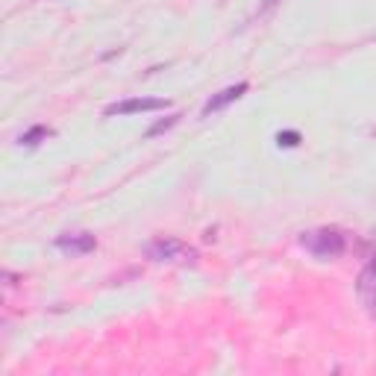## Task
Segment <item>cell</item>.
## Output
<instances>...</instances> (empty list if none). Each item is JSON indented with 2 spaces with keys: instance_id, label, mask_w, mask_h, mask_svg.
Here are the masks:
<instances>
[{
  "instance_id": "2",
  "label": "cell",
  "mask_w": 376,
  "mask_h": 376,
  "mask_svg": "<svg viewBox=\"0 0 376 376\" xmlns=\"http://www.w3.org/2000/svg\"><path fill=\"white\" fill-rule=\"evenodd\" d=\"M144 256L153 259V262H194L197 259V250L188 247L180 238H171V235H162V238H153V242L144 244Z\"/></svg>"
},
{
  "instance_id": "4",
  "label": "cell",
  "mask_w": 376,
  "mask_h": 376,
  "mask_svg": "<svg viewBox=\"0 0 376 376\" xmlns=\"http://www.w3.org/2000/svg\"><path fill=\"white\" fill-rule=\"evenodd\" d=\"M247 89H250V82H235V86H226V89L218 91V94H212V97L203 103V118H209V115H215V112H221L224 106L235 103L238 97H244Z\"/></svg>"
},
{
  "instance_id": "6",
  "label": "cell",
  "mask_w": 376,
  "mask_h": 376,
  "mask_svg": "<svg viewBox=\"0 0 376 376\" xmlns=\"http://www.w3.org/2000/svg\"><path fill=\"white\" fill-rule=\"evenodd\" d=\"M56 247L65 250V253H71V256H86L97 247V238H94L91 233H65V235L56 238Z\"/></svg>"
},
{
  "instance_id": "3",
  "label": "cell",
  "mask_w": 376,
  "mask_h": 376,
  "mask_svg": "<svg viewBox=\"0 0 376 376\" xmlns=\"http://www.w3.org/2000/svg\"><path fill=\"white\" fill-rule=\"evenodd\" d=\"M171 100H162V97H127V100H118V103H109L103 115H135V112H159V109H168Z\"/></svg>"
},
{
  "instance_id": "5",
  "label": "cell",
  "mask_w": 376,
  "mask_h": 376,
  "mask_svg": "<svg viewBox=\"0 0 376 376\" xmlns=\"http://www.w3.org/2000/svg\"><path fill=\"white\" fill-rule=\"evenodd\" d=\"M356 291L364 303V309L376 318V259H371V262L364 265V270L359 274V282H356Z\"/></svg>"
},
{
  "instance_id": "7",
  "label": "cell",
  "mask_w": 376,
  "mask_h": 376,
  "mask_svg": "<svg viewBox=\"0 0 376 376\" xmlns=\"http://www.w3.org/2000/svg\"><path fill=\"white\" fill-rule=\"evenodd\" d=\"M50 135H54V130L50 127H45V124H36L33 130H27L24 135H21V148H36V144H41V141H47Z\"/></svg>"
},
{
  "instance_id": "8",
  "label": "cell",
  "mask_w": 376,
  "mask_h": 376,
  "mask_svg": "<svg viewBox=\"0 0 376 376\" xmlns=\"http://www.w3.org/2000/svg\"><path fill=\"white\" fill-rule=\"evenodd\" d=\"M180 118H183V115H168V118L156 121L153 127H150L148 132H144V135H148V139H153V135H162V132H168L171 127H176V124H180Z\"/></svg>"
},
{
  "instance_id": "9",
  "label": "cell",
  "mask_w": 376,
  "mask_h": 376,
  "mask_svg": "<svg viewBox=\"0 0 376 376\" xmlns=\"http://www.w3.org/2000/svg\"><path fill=\"white\" fill-rule=\"evenodd\" d=\"M277 141H279V148H297V144H300V132H294V130L279 132Z\"/></svg>"
},
{
  "instance_id": "10",
  "label": "cell",
  "mask_w": 376,
  "mask_h": 376,
  "mask_svg": "<svg viewBox=\"0 0 376 376\" xmlns=\"http://www.w3.org/2000/svg\"><path fill=\"white\" fill-rule=\"evenodd\" d=\"M277 3H279V0H262V3H259V9H256V18H265Z\"/></svg>"
},
{
  "instance_id": "1",
  "label": "cell",
  "mask_w": 376,
  "mask_h": 376,
  "mask_svg": "<svg viewBox=\"0 0 376 376\" xmlns=\"http://www.w3.org/2000/svg\"><path fill=\"white\" fill-rule=\"evenodd\" d=\"M300 247L309 250L318 259H338L347 250V235L336 226H320V229H309L300 235Z\"/></svg>"
}]
</instances>
